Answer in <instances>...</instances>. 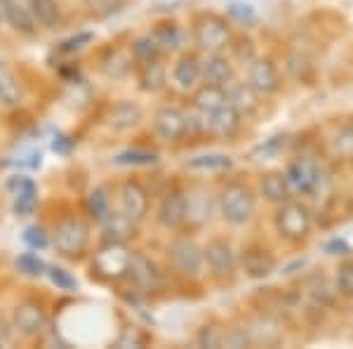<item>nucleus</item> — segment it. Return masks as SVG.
<instances>
[{"mask_svg":"<svg viewBox=\"0 0 353 349\" xmlns=\"http://www.w3.org/2000/svg\"><path fill=\"white\" fill-rule=\"evenodd\" d=\"M168 257L176 272H181L184 276H201L205 269V253L193 238H174L168 248Z\"/></svg>","mask_w":353,"mask_h":349,"instance_id":"obj_5","label":"nucleus"},{"mask_svg":"<svg viewBox=\"0 0 353 349\" xmlns=\"http://www.w3.org/2000/svg\"><path fill=\"white\" fill-rule=\"evenodd\" d=\"M193 43L208 55L224 53L231 45V28L217 15H198L193 21Z\"/></svg>","mask_w":353,"mask_h":349,"instance_id":"obj_2","label":"nucleus"},{"mask_svg":"<svg viewBox=\"0 0 353 349\" xmlns=\"http://www.w3.org/2000/svg\"><path fill=\"white\" fill-rule=\"evenodd\" d=\"M121 213L130 217L132 222L144 220V215L149 213V194L144 191V187L137 180L123 182L121 187Z\"/></svg>","mask_w":353,"mask_h":349,"instance_id":"obj_11","label":"nucleus"},{"mask_svg":"<svg viewBox=\"0 0 353 349\" xmlns=\"http://www.w3.org/2000/svg\"><path fill=\"white\" fill-rule=\"evenodd\" d=\"M233 66L231 62L226 59L221 53L208 55L201 62V78L208 85H219V88H226V85L233 83Z\"/></svg>","mask_w":353,"mask_h":349,"instance_id":"obj_14","label":"nucleus"},{"mask_svg":"<svg viewBox=\"0 0 353 349\" xmlns=\"http://www.w3.org/2000/svg\"><path fill=\"white\" fill-rule=\"evenodd\" d=\"M151 38L156 41V45L163 53H172V50H179L184 45V28L176 24V21H163V24L153 28Z\"/></svg>","mask_w":353,"mask_h":349,"instance_id":"obj_24","label":"nucleus"},{"mask_svg":"<svg viewBox=\"0 0 353 349\" xmlns=\"http://www.w3.org/2000/svg\"><path fill=\"white\" fill-rule=\"evenodd\" d=\"M17 267H19L24 274H28V276H38V274H43V269H45L43 262L33 255H21L19 260H17Z\"/></svg>","mask_w":353,"mask_h":349,"instance_id":"obj_40","label":"nucleus"},{"mask_svg":"<svg viewBox=\"0 0 353 349\" xmlns=\"http://www.w3.org/2000/svg\"><path fill=\"white\" fill-rule=\"evenodd\" d=\"M193 106H196V111H217L219 106L226 104V88H219V85H208L205 83L203 88H198L196 93L191 97Z\"/></svg>","mask_w":353,"mask_h":349,"instance_id":"obj_25","label":"nucleus"},{"mask_svg":"<svg viewBox=\"0 0 353 349\" xmlns=\"http://www.w3.org/2000/svg\"><path fill=\"white\" fill-rule=\"evenodd\" d=\"M92 41H94V33L83 31V33H78V36L66 38V41L59 45V50L61 53H78V50H83L85 45H90Z\"/></svg>","mask_w":353,"mask_h":349,"instance_id":"obj_37","label":"nucleus"},{"mask_svg":"<svg viewBox=\"0 0 353 349\" xmlns=\"http://www.w3.org/2000/svg\"><path fill=\"white\" fill-rule=\"evenodd\" d=\"M276 229L288 241H301L311 232V215L301 203L285 201L281 203V210L276 215Z\"/></svg>","mask_w":353,"mask_h":349,"instance_id":"obj_4","label":"nucleus"},{"mask_svg":"<svg viewBox=\"0 0 353 349\" xmlns=\"http://www.w3.org/2000/svg\"><path fill=\"white\" fill-rule=\"evenodd\" d=\"M229 17L233 21H238L241 26H254L259 21L257 10L248 3H231L229 5Z\"/></svg>","mask_w":353,"mask_h":349,"instance_id":"obj_33","label":"nucleus"},{"mask_svg":"<svg viewBox=\"0 0 353 349\" xmlns=\"http://www.w3.org/2000/svg\"><path fill=\"white\" fill-rule=\"evenodd\" d=\"M45 323H48V314L41 302L26 300L14 309V328L24 337H36L43 333Z\"/></svg>","mask_w":353,"mask_h":349,"instance_id":"obj_8","label":"nucleus"},{"mask_svg":"<svg viewBox=\"0 0 353 349\" xmlns=\"http://www.w3.org/2000/svg\"><path fill=\"white\" fill-rule=\"evenodd\" d=\"M132 55H134V59L141 64V62L161 59L163 50L158 48L151 36H144V38H137V41L132 43Z\"/></svg>","mask_w":353,"mask_h":349,"instance_id":"obj_32","label":"nucleus"},{"mask_svg":"<svg viewBox=\"0 0 353 349\" xmlns=\"http://www.w3.org/2000/svg\"><path fill=\"white\" fill-rule=\"evenodd\" d=\"M259 191L266 201L281 205V203L290 201V191H292V189L288 185L285 173H266L259 182Z\"/></svg>","mask_w":353,"mask_h":349,"instance_id":"obj_22","label":"nucleus"},{"mask_svg":"<svg viewBox=\"0 0 353 349\" xmlns=\"http://www.w3.org/2000/svg\"><path fill=\"white\" fill-rule=\"evenodd\" d=\"M90 243V227L85 225L81 217H68L59 222L52 232V245L57 253L64 257H81L88 250Z\"/></svg>","mask_w":353,"mask_h":349,"instance_id":"obj_3","label":"nucleus"},{"mask_svg":"<svg viewBox=\"0 0 353 349\" xmlns=\"http://www.w3.org/2000/svg\"><path fill=\"white\" fill-rule=\"evenodd\" d=\"M334 149H337V153L344 158L353 156V130L351 128L339 130V135L334 137Z\"/></svg>","mask_w":353,"mask_h":349,"instance_id":"obj_38","label":"nucleus"},{"mask_svg":"<svg viewBox=\"0 0 353 349\" xmlns=\"http://www.w3.org/2000/svg\"><path fill=\"white\" fill-rule=\"evenodd\" d=\"M172 81L179 90H193L201 78V59L196 55H181L172 66Z\"/></svg>","mask_w":353,"mask_h":349,"instance_id":"obj_17","label":"nucleus"},{"mask_svg":"<svg viewBox=\"0 0 353 349\" xmlns=\"http://www.w3.org/2000/svg\"><path fill=\"white\" fill-rule=\"evenodd\" d=\"M14 210L19 215H31L33 208H36V185L31 180H24V177H17L14 180Z\"/></svg>","mask_w":353,"mask_h":349,"instance_id":"obj_28","label":"nucleus"},{"mask_svg":"<svg viewBox=\"0 0 353 349\" xmlns=\"http://www.w3.org/2000/svg\"><path fill=\"white\" fill-rule=\"evenodd\" d=\"M158 225L165 229H176L186 222V194L181 191H168L163 196L161 205H158V213H156Z\"/></svg>","mask_w":353,"mask_h":349,"instance_id":"obj_12","label":"nucleus"},{"mask_svg":"<svg viewBox=\"0 0 353 349\" xmlns=\"http://www.w3.org/2000/svg\"><path fill=\"white\" fill-rule=\"evenodd\" d=\"M205 253V267L210 269L217 281H231L236 276V269H238V260L236 253H233L231 243L226 238H212L208 245L203 248Z\"/></svg>","mask_w":353,"mask_h":349,"instance_id":"obj_6","label":"nucleus"},{"mask_svg":"<svg viewBox=\"0 0 353 349\" xmlns=\"http://www.w3.org/2000/svg\"><path fill=\"white\" fill-rule=\"evenodd\" d=\"M0 21H3V12H0Z\"/></svg>","mask_w":353,"mask_h":349,"instance_id":"obj_45","label":"nucleus"},{"mask_svg":"<svg viewBox=\"0 0 353 349\" xmlns=\"http://www.w3.org/2000/svg\"><path fill=\"white\" fill-rule=\"evenodd\" d=\"M21 102V88L17 83V78L0 64V104L5 106H17Z\"/></svg>","mask_w":353,"mask_h":349,"instance_id":"obj_30","label":"nucleus"},{"mask_svg":"<svg viewBox=\"0 0 353 349\" xmlns=\"http://www.w3.org/2000/svg\"><path fill=\"white\" fill-rule=\"evenodd\" d=\"M248 85L259 95H273L281 88V73L271 59H252L248 71Z\"/></svg>","mask_w":353,"mask_h":349,"instance_id":"obj_9","label":"nucleus"},{"mask_svg":"<svg viewBox=\"0 0 353 349\" xmlns=\"http://www.w3.org/2000/svg\"><path fill=\"white\" fill-rule=\"evenodd\" d=\"M153 130L163 142H179L189 130V116L176 106H163L153 116Z\"/></svg>","mask_w":353,"mask_h":349,"instance_id":"obj_7","label":"nucleus"},{"mask_svg":"<svg viewBox=\"0 0 353 349\" xmlns=\"http://www.w3.org/2000/svg\"><path fill=\"white\" fill-rule=\"evenodd\" d=\"M241 128V113L233 106L224 104L217 111L208 113V133L214 137H233Z\"/></svg>","mask_w":353,"mask_h":349,"instance_id":"obj_16","label":"nucleus"},{"mask_svg":"<svg viewBox=\"0 0 353 349\" xmlns=\"http://www.w3.org/2000/svg\"><path fill=\"white\" fill-rule=\"evenodd\" d=\"M3 3H8V0H0V8H3Z\"/></svg>","mask_w":353,"mask_h":349,"instance_id":"obj_44","label":"nucleus"},{"mask_svg":"<svg viewBox=\"0 0 353 349\" xmlns=\"http://www.w3.org/2000/svg\"><path fill=\"white\" fill-rule=\"evenodd\" d=\"M48 276L57 288L66 290V293H73L78 288V281L66 272V269H59V267H48Z\"/></svg>","mask_w":353,"mask_h":349,"instance_id":"obj_34","label":"nucleus"},{"mask_svg":"<svg viewBox=\"0 0 353 349\" xmlns=\"http://www.w3.org/2000/svg\"><path fill=\"white\" fill-rule=\"evenodd\" d=\"M141 118H144L141 106L130 100L116 102V104L109 109V113H106V123H109V128L116 130V133H125V130L137 128V125L141 123Z\"/></svg>","mask_w":353,"mask_h":349,"instance_id":"obj_13","label":"nucleus"},{"mask_svg":"<svg viewBox=\"0 0 353 349\" xmlns=\"http://www.w3.org/2000/svg\"><path fill=\"white\" fill-rule=\"evenodd\" d=\"M219 210H221V217H224L229 225L233 227L248 225L254 217V210H257L254 191L248 185H243V182H231V185H226L219 194Z\"/></svg>","mask_w":353,"mask_h":349,"instance_id":"obj_1","label":"nucleus"},{"mask_svg":"<svg viewBox=\"0 0 353 349\" xmlns=\"http://www.w3.org/2000/svg\"><path fill=\"white\" fill-rule=\"evenodd\" d=\"M337 293L353 297V262H344L337 269Z\"/></svg>","mask_w":353,"mask_h":349,"instance_id":"obj_35","label":"nucleus"},{"mask_svg":"<svg viewBox=\"0 0 353 349\" xmlns=\"http://www.w3.org/2000/svg\"><path fill=\"white\" fill-rule=\"evenodd\" d=\"M283 149H285V137H271V140H266L261 147L254 149L252 156H254V158H257V156H261V158H271V156H278V153H281Z\"/></svg>","mask_w":353,"mask_h":349,"instance_id":"obj_36","label":"nucleus"},{"mask_svg":"<svg viewBox=\"0 0 353 349\" xmlns=\"http://www.w3.org/2000/svg\"><path fill=\"white\" fill-rule=\"evenodd\" d=\"M10 345V330L5 328V323H0V347Z\"/></svg>","mask_w":353,"mask_h":349,"instance_id":"obj_43","label":"nucleus"},{"mask_svg":"<svg viewBox=\"0 0 353 349\" xmlns=\"http://www.w3.org/2000/svg\"><path fill=\"white\" fill-rule=\"evenodd\" d=\"M28 12L33 15L36 24H41L45 28H54L61 21V12L57 0H26Z\"/></svg>","mask_w":353,"mask_h":349,"instance_id":"obj_26","label":"nucleus"},{"mask_svg":"<svg viewBox=\"0 0 353 349\" xmlns=\"http://www.w3.org/2000/svg\"><path fill=\"white\" fill-rule=\"evenodd\" d=\"M241 265L245 269V274L252 279H264L276 269V257L264 248H248L243 253Z\"/></svg>","mask_w":353,"mask_h":349,"instance_id":"obj_19","label":"nucleus"},{"mask_svg":"<svg viewBox=\"0 0 353 349\" xmlns=\"http://www.w3.org/2000/svg\"><path fill=\"white\" fill-rule=\"evenodd\" d=\"M233 165V158L226 153H201V156H193L191 161H186V168L191 173H221V170H229Z\"/></svg>","mask_w":353,"mask_h":349,"instance_id":"obj_27","label":"nucleus"},{"mask_svg":"<svg viewBox=\"0 0 353 349\" xmlns=\"http://www.w3.org/2000/svg\"><path fill=\"white\" fill-rule=\"evenodd\" d=\"M90 5V12L97 15V17H104V15H111V12H118L123 5V0H88Z\"/></svg>","mask_w":353,"mask_h":349,"instance_id":"obj_39","label":"nucleus"},{"mask_svg":"<svg viewBox=\"0 0 353 349\" xmlns=\"http://www.w3.org/2000/svg\"><path fill=\"white\" fill-rule=\"evenodd\" d=\"M0 12H3V19L8 21L14 31L24 33V36H33V33H36V19H33V15L28 12V8L24 3H19V0H8V3H3Z\"/></svg>","mask_w":353,"mask_h":349,"instance_id":"obj_18","label":"nucleus"},{"mask_svg":"<svg viewBox=\"0 0 353 349\" xmlns=\"http://www.w3.org/2000/svg\"><path fill=\"white\" fill-rule=\"evenodd\" d=\"M128 274L130 279L137 283V288L141 290H153L158 285V272L153 267V262L141 253H130L128 260Z\"/></svg>","mask_w":353,"mask_h":349,"instance_id":"obj_15","label":"nucleus"},{"mask_svg":"<svg viewBox=\"0 0 353 349\" xmlns=\"http://www.w3.org/2000/svg\"><path fill=\"white\" fill-rule=\"evenodd\" d=\"M288 185L292 191L299 194H313L321 185V173H318V165L309 161V158H297L288 165L285 170Z\"/></svg>","mask_w":353,"mask_h":349,"instance_id":"obj_10","label":"nucleus"},{"mask_svg":"<svg viewBox=\"0 0 353 349\" xmlns=\"http://www.w3.org/2000/svg\"><path fill=\"white\" fill-rule=\"evenodd\" d=\"M259 93H254L252 88H250L248 83H243V85H226V104L236 109L238 113H252L254 109L259 106Z\"/></svg>","mask_w":353,"mask_h":349,"instance_id":"obj_21","label":"nucleus"},{"mask_svg":"<svg viewBox=\"0 0 353 349\" xmlns=\"http://www.w3.org/2000/svg\"><path fill=\"white\" fill-rule=\"evenodd\" d=\"M139 83L141 90L146 93H161L168 83V71L161 59H151V62H141L139 64Z\"/></svg>","mask_w":353,"mask_h":349,"instance_id":"obj_23","label":"nucleus"},{"mask_svg":"<svg viewBox=\"0 0 353 349\" xmlns=\"http://www.w3.org/2000/svg\"><path fill=\"white\" fill-rule=\"evenodd\" d=\"M325 250L330 255H346L349 253V245H346L344 241H332V243L325 245Z\"/></svg>","mask_w":353,"mask_h":349,"instance_id":"obj_42","label":"nucleus"},{"mask_svg":"<svg viewBox=\"0 0 353 349\" xmlns=\"http://www.w3.org/2000/svg\"><path fill=\"white\" fill-rule=\"evenodd\" d=\"M137 234V222H132L130 217H125L123 213L113 215L104 222V241L106 243H116L125 245L130 238H134Z\"/></svg>","mask_w":353,"mask_h":349,"instance_id":"obj_20","label":"nucleus"},{"mask_svg":"<svg viewBox=\"0 0 353 349\" xmlns=\"http://www.w3.org/2000/svg\"><path fill=\"white\" fill-rule=\"evenodd\" d=\"M24 241L31 245V248H45V245H48V234H45L43 227H31V229H26Z\"/></svg>","mask_w":353,"mask_h":349,"instance_id":"obj_41","label":"nucleus"},{"mask_svg":"<svg viewBox=\"0 0 353 349\" xmlns=\"http://www.w3.org/2000/svg\"><path fill=\"white\" fill-rule=\"evenodd\" d=\"M88 210L97 222H101V225L111 217V198H109V194H106L104 187H94L92 191H90Z\"/></svg>","mask_w":353,"mask_h":349,"instance_id":"obj_29","label":"nucleus"},{"mask_svg":"<svg viewBox=\"0 0 353 349\" xmlns=\"http://www.w3.org/2000/svg\"><path fill=\"white\" fill-rule=\"evenodd\" d=\"M116 165H153L158 163V153L151 149H125V151L113 156Z\"/></svg>","mask_w":353,"mask_h":349,"instance_id":"obj_31","label":"nucleus"}]
</instances>
